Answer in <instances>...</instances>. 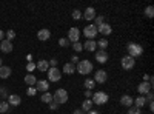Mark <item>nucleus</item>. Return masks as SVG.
I'll use <instances>...</instances> for the list:
<instances>
[{
	"label": "nucleus",
	"instance_id": "nucleus-1",
	"mask_svg": "<svg viewBox=\"0 0 154 114\" xmlns=\"http://www.w3.org/2000/svg\"><path fill=\"white\" fill-rule=\"evenodd\" d=\"M126 51H128V56L136 59V57H140L143 54V46L139 45V43H134V42H130L126 45Z\"/></svg>",
	"mask_w": 154,
	"mask_h": 114
},
{
	"label": "nucleus",
	"instance_id": "nucleus-2",
	"mask_svg": "<svg viewBox=\"0 0 154 114\" xmlns=\"http://www.w3.org/2000/svg\"><path fill=\"white\" fill-rule=\"evenodd\" d=\"M93 69H94V66H93V63L89 62V60H79V62H77L75 71L79 72V74H83V75L91 74Z\"/></svg>",
	"mask_w": 154,
	"mask_h": 114
},
{
	"label": "nucleus",
	"instance_id": "nucleus-3",
	"mask_svg": "<svg viewBox=\"0 0 154 114\" xmlns=\"http://www.w3.org/2000/svg\"><path fill=\"white\" fill-rule=\"evenodd\" d=\"M68 91L66 90H57L54 94H53V102H56L57 105H63V103H66L68 102Z\"/></svg>",
	"mask_w": 154,
	"mask_h": 114
},
{
	"label": "nucleus",
	"instance_id": "nucleus-4",
	"mask_svg": "<svg viewBox=\"0 0 154 114\" xmlns=\"http://www.w3.org/2000/svg\"><path fill=\"white\" fill-rule=\"evenodd\" d=\"M91 99H93V103H96V105H105L108 102L109 96L105 91H96V93H93Z\"/></svg>",
	"mask_w": 154,
	"mask_h": 114
},
{
	"label": "nucleus",
	"instance_id": "nucleus-5",
	"mask_svg": "<svg viewBox=\"0 0 154 114\" xmlns=\"http://www.w3.org/2000/svg\"><path fill=\"white\" fill-rule=\"evenodd\" d=\"M97 28L96 25H86V26L83 28V35L88 37V40H94V37L97 35Z\"/></svg>",
	"mask_w": 154,
	"mask_h": 114
},
{
	"label": "nucleus",
	"instance_id": "nucleus-6",
	"mask_svg": "<svg viewBox=\"0 0 154 114\" xmlns=\"http://www.w3.org/2000/svg\"><path fill=\"white\" fill-rule=\"evenodd\" d=\"M48 82H59L62 79V74L59 68H49L48 71Z\"/></svg>",
	"mask_w": 154,
	"mask_h": 114
},
{
	"label": "nucleus",
	"instance_id": "nucleus-7",
	"mask_svg": "<svg viewBox=\"0 0 154 114\" xmlns=\"http://www.w3.org/2000/svg\"><path fill=\"white\" fill-rule=\"evenodd\" d=\"M120 65H122V68H123V69L130 71V69H133V68H134L136 60H134L133 57H130V56H125V57H122V60H120Z\"/></svg>",
	"mask_w": 154,
	"mask_h": 114
},
{
	"label": "nucleus",
	"instance_id": "nucleus-8",
	"mask_svg": "<svg viewBox=\"0 0 154 114\" xmlns=\"http://www.w3.org/2000/svg\"><path fill=\"white\" fill-rule=\"evenodd\" d=\"M79 37H80V29H79V28H69L68 35H66V39H68L69 43L79 42Z\"/></svg>",
	"mask_w": 154,
	"mask_h": 114
},
{
	"label": "nucleus",
	"instance_id": "nucleus-9",
	"mask_svg": "<svg viewBox=\"0 0 154 114\" xmlns=\"http://www.w3.org/2000/svg\"><path fill=\"white\" fill-rule=\"evenodd\" d=\"M106 79H108V72H106L105 69H97L96 74H94V79H93V80H94L96 83H105Z\"/></svg>",
	"mask_w": 154,
	"mask_h": 114
},
{
	"label": "nucleus",
	"instance_id": "nucleus-10",
	"mask_svg": "<svg viewBox=\"0 0 154 114\" xmlns=\"http://www.w3.org/2000/svg\"><path fill=\"white\" fill-rule=\"evenodd\" d=\"M97 32L99 34H102L103 37H108V35H111V32H112V26L109 23H102L100 26H97Z\"/></svg>",
	"mask_w": 154,
	"mask_h": 114
},
{
	"label": "nucleus",
	"instance_id": "nucleus-11",
	"mask_svg": "<svg viewBox=\"0 0 154 114\" xmlns=\"http://www.w3.org/2000/svg\"><path fill=\"white\" fill-rule=\"evenodd\" d=\"M151 90H152V85H151L149 82H142V83L137 86V91H139L140 96H146Z\"/></svg>",
	"mask_w": 154,
	"mask_h": 114
},
{
	"label": "nucleus",
	"instance_id": "nucleus-12",
	"mask_svg": "<svg viewBox=\"0 0 154 114\" xmlns=\"http://www.w3.org/2000/svg\"><path fill=\"white\" fill-rule=\"evenodd\" d=\"M82 17H83L86 22H91V20H94V19H96V9H94L93 6H88V8L83 11Z\"/></svg>",
	"mask_w": 154,
	"mask_h": 114
},
{
	"label": "nucleus",
	"instance_id": "nucleus-13",
	"mask_svg": "<svg viewBox=\"0 0 154 114\" xmlns=\"http://www.w3.org/2000/svg\"><path fill=\"white\" fill-rule=\"evenodd\" d=\"M96 62H99V63H106L108 62V53L106 51H103V49H99V51H96Z\"/></svg>",
	"mask_w": 154,
	"mask_h": 114
},
{
	"label": "nucleus",
	"instance_id": "nucleus-14",
	"mask_svg": "<svg viewBox=\"0 0 154 114\" xmlns=\"http://www.w3.org/2000/svg\"><path fill=\"white\" fill-rule=\"evenodd\" d=\"M8 103L11 106H19L22 103V97L19 94H9L8 96Z\"/></svg>",
	"mask_w": 154,
	"mask_h": 114
},
{
	"label": "nucleus",
	"instance_id": "nucleus-15",
	"mask_svg": "<svg viewBox=\"0 0 154 114\" xmlns=\"http://www.w3.org/2000/svg\"><path fill=\"white\" fill-rule=\"evenodd\" d=\"M37 39H38V40H42V42L49 40V39H51V31H49V29H46V28L40 29V31L37 32Z\"/></svg>",
	"mask_w": 154,
	"mask_h": 114
},
{
	"label": "nucleus",
	"instance_id": "nucleus-16",
	"mask_svg": "<svg viewBox=\"0 0 154 114\" xmlns=\"http://www.w3.org/2000/svg\"><path fill=\"white\" fill-rule=\"evenodd\" d=\"M133 103H134V97L128 96V94H123V96L120 97V105L130 108V106H133Z\"/></svg>",
	"mask_w": 154,
	"mask_h": 114
},
{
	"label": "nucleus",
	"instance_id": "nucleus-17",
	"mask_svg": "<svg viewBox=\"0 0 154 114\" xmlns=\"http://www.w3.org/2000/svg\"><path fill=\"white\" fill-rule=\"evenodd\" d=\"M35 90L37 91H42V93H48V88H49V82L48 80H37L35 83Z\"/></svg>",
	"mask_w": 154,
	"mask_h": 114
},
{
	"label": "nucleus",
	"instance_id": "nucleus-18",
	"mask_svg": "<svg viewBox=\"0 0 154 114\" xmlns=\"http://www.w3.org/2000/svg\"><path fill=\"white\" fill-rule=\"evenodd\" d=\"M0 51L9 54L12 51V43L9 40H2V42H0Z\"/></svg>",
	"mask_w": 154,
	"mask_h": 114
},
{
	"label": "nucleus",
	"instance_id": "nucleus-19",
	"mask_svg": "<svg viewBox=\"0 0 154 114\" xmlns=\"http://www.w3.org/2000/svg\"><path fill=\"white\" fill-rule=\"evenodd\" d=\"M35 69H38V71H42V72H45V71H48L49 69V63H48V60H38L37 63H35Z\"/></svg>",
	"mask_w": 154,
	"mask_h": 114
},
{
	"label": "nucleus",
	"instance_id": "nucleus-20",
	"mask_svg": "<svg viewBox=\"0 0 154 114\" xmlns=\"http://www.w3.org/2000/svg\"><path fill=\"white\" fill-rule=\"evenodd\" d=\"M96 48H97V42L96 40H86L83 43V49H86V51H89V53H94Z\"/></svg>",
	"mask_w": 154,
	"mask_h": 114
},
{
	"label": "nucleus",
	"instance_id": "nucleus-21",
	"mask_svg": "<svg viewBox=\"0 0 154 114\" xmlns=\"http://www.w3.org/2000/svg\"><path fill=\"white\" fill-rule=\"evenodd\" d=\"M146 102H148V100H146V97H145V96H139V97H136V99H134V103H133V105H134L136 108H139V109H140L142 106H145V103H146Z\"/></svg>",
	"mask_w": 154,
	"mask_h": 114
},
{
	"label": "nucleus",
	"instance_id": "nucleus-22",
	"mask_svg": "<svg viewBox=\"0 0 154 114\" xmlns=\"http://www.w3.org/2000/svg\"><path fill=\"white\" fill-rule=\"evenodd\" d=\"M11 75V68L9 66H0V79H8Z\"/></svg>",
	"mask_w": 154,
	"mask_h": 114
},
{
	"label": "nucleus",
	"instance_id": "nucleus-23",
	"mask_svg": "<svg viewBox=\"0 0 154 114\" xmlns=\"http://www.w3.org/2000/svg\"><path fill=\"white\" fill-rule=\"evenodd\" d=\"M63 72L71 75V74H74V72H75V66L72 65L71 62H68V63H65V65H63Z\"/></svg>",
	"mask_w": 154,
	"mask_h": 114
},
{
	"label": "nucleus",
	"instance_id": "nucleus-24",
	"mask_svg": "<svg viewBox=\"0 0 154 114\" xmlns=\"http://www.w3.org/2000/svg\"><path fill=\"white\" fill-rule=\"evenodd\" d=\"M25 83L29 85V86H34V85L37 83L35 75H34V74H26V75H25Z\"/></svg>",
	"mask_w": 154,
	"mask_h": 114
},
{
	"label": "nucleus",
	"instance_id": "nucleus-25",
	"mask_svg": "<svg viewBox=\"0 0 154 114\" xmlns=\"http://www.w3.org/2000/svg\"><path fill=\"white\" fill-rule=\"evenodd\" d=\"M93 105H94L93 100L86 99V100H83V103H82V108H80V109H82L83 112H85V111H91V109H93Z\"/></svg>",
	"mask_w": 154,
	"mask_h": 114
},
{
	"label": "nucleus",
	"instance_id": "nucleus-26",
	"mask_svg": "<svg viewBox=\"0 0 154 114\" xmlns=\"http://www.w3.org/2000/svg\"><path fill=\"white\" fill-rule=\"evenodd\" d=\"M83 86L86 88V90L93 91V90H94V86H96V82H94L93 79H85V82H83Z\"/></svg>",
	"mask_w": 154,
	"mask_h": 114
},
{
	"label": "nucleus",
	"instance_id": "nucleus-27",
	"mask_svg": "<svg viewBox=\"0 0 154 114\" xmlns=\"http://www.w3.org/2000/svg\"><path fill=\"white\" fill-rule=\"evenodd\" d=\"M40 100L43 103H51L53 102V94H49V93H43L42 94V97H40Z\"/></svg>",
	"mask_w": 154,
	"mask_h": 114
},
{
	"label": "nucleus",
	"instance_id": "nucleus-28",
	"mask_svg": "<svg viewBox=\"0 0 154 114\" xmlns=\"http://www.w3.org/2000/svg\"><path fill=\"white\" fill-rule=\"evenodd\" d=\"M97 46H99V49H103V51H106V48H108V40L105 39H100L99 42H97Z\"/></svg>",
	"mask_w": 154,
	"mask_h": 114
},
{
	"label": "nucleus",
	"instance_id": "nucleus-29",
	"mask_svg": "<svg viewBox=\"0 0 154 114\" xmlns=\"http://www.w3.org/2000/svg\"><path fill=\"white\" fill-rule=\"evenodd\" d=\"M145 16H146L148 19H152V17H154V6H152V5H149V6L145 8Z\"/></svg>",
	"mask_w": 154,
	"mask_h": 114
},
{
	"label": "nucleus",
	"instance_id": "nucleus-30",
	"mask_svg": "<svg viewBox=\"0 0 154 114\" xmlns=\"http://www.w3.org/2000/svg\"><path fill=\"white\" fill-rule=\"evenodd\" d=\"M71 17H72V20H80V19H82V11L74 9V11L71 12Z\"/></svg>",
	"mask_w": 154,
	"mask_h": 114
},
{
	"label": "nucleus",
	"instance_id": "nucleus-31",
	"mask_svg": "<svg viewBox=\"0 0 154 114\" xmlns=\"http://www.w3.org/2000/svg\"><path fill=\"white\" fill-rule=\"evenodd\" d=\"M8 111H9V103L8 102H0V112L5 114Z\"/></svg>",
	"mask_w": 154,
	"mask_h": 114
},
{
	"label": "nucleus",
	"instance_id": "nucleus-32",
	"mask_svg": "<svg viewBox=\"0 0 154 114\" xmlns=\"http://www.w3.org/2000/svg\"><path fill=\"white\" fill-rule=\"evenodd\" d=\"M72 49L75 53H82L83 51V45L80 42H75V43H72Z\"/></svg>",
	"mask_w": 154,
	"mask_h": 114
},
{
	"label": "nucleus",
	"instance_id": "nucleus-33",
	"mask_svg": "<svg viewBox=\"0 0 154 114\" xmlns=\"http://www.w3.org/2000/svg\"><path fill=\"white\" fill-rule=\"evenodd\" d=\"M5 35H6V40H9V42H11V40L16 37V31H14V29H8Z\"/></svg>",
	"mask_w": 154,
	"mask_h": 114
},
{
	"label": "nucleus",
	"instance_id": "nucleus-34",
	"mask_svg": "<svg viewBox=\"0 0 154 114\" xmlns=\"http://www.w3.org/2000/svg\"><path fill=\"white\" fill-rule=\"evenodd\" d=\"M59 45H60L62 48H68V46H69V42H68L66 37H62V39L59 40Z\"/></svg>",
	"mask_w": 154,
	"mask_h": 114
},
{
	"label": "nucleus",
	"instance_id": "nucleus-35",
	"mask_svg": "<svg viewBox=\"0 0 154 114\" xmlns=\"http://www.w3.org/2000/svg\"><path fill=\"white\" fill-rule=\"evenodd\" d=\"M94 20H96V28H97V26H100L102 23H105V17H103V16H96V19H94Z\"/></svg>",
	"mask_w": 154,
	"mask_h": 114
},
{
	"label": "nucleus",
	"instance_id": "nucleus-36",
	"mask_svg": "<svg viewBox=\"0 0 154 114\" xmlns=\"http://www.w3.org/2000/svg\"><path fill=\"white\" fill-rule=\"evenodd\" d=\"M34 69H35V63H34V62H28V63H26V71L31 74Z\"/></svg>",
	"mask_w": 154,
	"mask_h": 114
},
{
	"label": "nucleus",
	"instance_id": "nucleus-37",
	"mask_svg": "<svg viewBox=\"0 0 154 114\" xmlns=\"http://www.w3.org/2000/svg\"><path fill=\"white\" fill-rule=\"evenodd\" d=\"M128 114H142V111H140L139 108H136V106H130V109H128Z\"/></svg>",
	"mask_w": 154,
	"mask_h": 114
},
{
	"label": "nucleus",
	"instance_id": "nucleus-38",
	"mask_svg": "<svg viewBox=\"0 0 154 114\" xmlns=\"http://www.w3.org/2000/svg\"><path fill=\"white\" fill-rule=\"evenodd\" d=\"M26 94L32 97V96H35V94H37V90H35V88H34V86H29V88H28V90H26Z\"/></svg>",
	"mask_w": 154,
	"mask_h": 114
},
{
	"label": "nucleus",
	"instance_id": "nucleus-39",
	"mask_svg": "<svg viewBox=\"0 0 154 114\" xmlns=\"http://www.w3.org/2000/svg\"><path fill=\"white\" fill-rule=\"evenodd\" d=\"M0 96H2V97H5V99H8V94H6V90H5V88L2 86V88H0Z\"/></svg>",
	"mask_w": 154,
	"mask_h": 114
},
{
	"label": "nucleus",
	"instance_id": "nucleus-40",
	"mask_svg": "<svg viewBox=\"0 0 154 114\" xmlns=\"http://www.w3.org/2000/svg\"><path fill=\"white\" fill-rule=\"evenodd\" d=\"M49 108H51V109L54 111V109H57V108H59V105H57L56 102H51V103H49Z\"/></svg>",
	"mask_w": 154,
	"mask_h": 114
},
{
	"label": "nucleus",
	"instance_id": "nucleus-41",
	"mask_svg": "<svg viewBox=\"0 0 154 114\" xmlns=\"http://www.w3.org/2000/svg\"><path fill=\"white\" fill-rule=\"evenodd\" d=\"M77 62H79V57H77V56H72V57H71V63L74 65V63H77Z\"/></svg>",
	"mask_w": 154,
	"mask_h": 114
},
{
	"label": "nucleus",
	"instance_id": "nucleus-42",
	"mask_svg": "<svg viewBox=\"0 0 154 114\" xmlns=\"http://www.w3.org/2000/svg\"><path fill=\"white\" fill-rule=\"evenodd\" d=\"M85 97H88V99H89V97H93V91L86 90V91H85Z\"/></svg>",
	"mask_w": 154,
	"mask_h": 114
},
{
	"label": "nucleus",
	"instance_id": "nucleus-43",
	"mask_svg": "<svg viewBox=\"0 0 154 114\" xmlns=\"http://www.w3.org/2000/svg\"><path fill=\"white\" fill-rule=\"evenodd\" d=\"M3 37H5V32H3L2 29H0V42H2V40H3Z\"/></svg>",
	"mask_w": 154,
	"mask_h": 114
},
{
	"label": "nucleus",
	"instance_id": "nucleus-44",
	"mask_svg": "<svg viewBox=\"0 0 154 114\" xmlns=\"http://www.w3.org/2000/svg\"><path fill=\"white\" fill-rule=\"evenodd\" d=\"M72 114H85V112H83V111H82V109H75V111H74V112H72Z\"/></svg>",
	"mask_w": 154,
	"mask_h": 114
},
{
	"label": "nucleus",
	"instance_id": "nucleus-45",
	"mask_svg": "<svg viewBox=\"0 0 154 114\" xmlns=\"http://www.w3.org/2000/svg\"><path fill=\"white\" fill-rule=\"evenodd\" d=\"M149 109L154 111V103H152V102H149Z\"/></svg>",
	"mask_w": 154,
	"mask_h": 114
},
{
	"label": "nucleus",
	"instance_id": "nucleus-46",
	"mask_svg": "<svg viewBox=\"0 0 154 114\" xmlns=\"http://www.w3.org/2000/svg\"><path fill=\"white\" fill-rule=\"evenodd\" d=\"M88 114H99V112H97V111H93V109H91V111H88Z\"/></svg>",
	"mask_w": 154,
	"mask_h": 114
},
{
	"label": "nucleus",
	"instance_id": "nucleus-47",
	"mask_svg": "<svg viewBox=\"0 0 154 114\" xmlns=\"http://www.w3.org/2000/svg\"><path fill=\"white\" fill-rule=\"evenodd\" d=\"M2 62H3V60H2V59H0V66H2Z\"/></svg>",
	"mask_w": 154,
	"mask_h": 114
}]
</instances>
